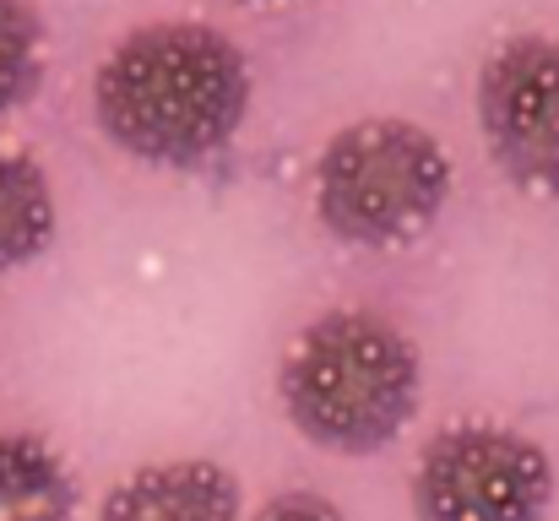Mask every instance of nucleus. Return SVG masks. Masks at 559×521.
Returning <instances> with one entry per match:
<instances>
[{
	"label": "nucleus",
	"instance_id": "1",
	"mask_svg": "<svg viewBox=\"0 0 559 521\" xmlns=\"http://www.w3.org/2000/svg\"><path fill=\"white\" fill-rule=\"evenodd\" d=\"M250 60L212 22H142L93 71V120L136 164L201 169L250 115Z\"/></svg>",
	"mask_w": 559,
	"mask_h": 521
},
{
	"label": "nucleus",
	"instance_id": "2",
	"mask_svg": "<svg viewBox=\"0 0 559 521\" xmlns=\"http://www.w3.org/2000/svg\"><path fill=\"white\" fill-rule=\"evenodd\" d=\"M424 364L413 338L374 310L316 316L277 364L283 418L332 457L385 451L418 413Z\"/></svg>",
	"mask_w": 559,
	"mask_h": 521
},
{
	"label": "nucleus",
	"instance_id": "3",
	"mask_svg": "<svg viewBox=\"0 0 559 521\" xmlns=\"http://www.w3.org/2000/svg\"><path fill=\"white\" fill-rule=\"evenodd\" d=\"M451 201V158L402 115L343 126L316 158V217L337 245L396 250L435 228Z\"/></svg>",
	"mask_w": 559,
	"mask_h": 521
},
{
	"label": "nucleus",
	"instance_id": "4",
	"mask_svg": "<svg viewBox=\"0 0 559 521\" xmlns=\"http://www.w3.org/2000/svg\"><path fill=\"white\" fill-rule=\"evenodd\" d=\"M555 500L549 451L489 418L445 424L413 467L418 521H544Z\"/></svg>",
	"mask_w": 559,
	"mask_h": 521
},
{
	"label": "nucleus",
	"instance_id": "5",
	"mask_svg": "<svg viewBox=\"0 0 559 521\" xmlns=\"http://www.w3.org/2000/svg\"><path fill=\"white\" fill-rule=\"evenodd\" d=\"M478 131L511 185L559 201V38L511 33L484 55Z\"/></svg>",
	"mask_w": 559,
	"mask_h": 521
},
{
	"label": "nucleus",
	"instance_id": "6",
	"mask_svg": "<svg viewBox=\"0 0 559 521\" xmlns=\"http://www.w3.org/2000/svg\"><path fill=\"white\" fill-rule=\"evenodd\" d=\"M239 478L223 462L169 457L126 473L104 495L98 521H239Z\"/></svg>",
	"mask_w": 559,
	"mask_h": 521
},
{
	"label": "nucleus",
	"instance_id": "7",
	"mask_svg": "<svg viewBox=\"0 0 559 521\" xmlns=\"http://www.w3.org/2000/svg\"><path fill=\"white\" fill-rule=\"evenodd\" d=\"M0 521H76V478L33 429L0 435Z\"/></svg>",
	"mask_w": 559,
	"mask_h": 521
},
{
	"label": "nucleus",
	"instance_id": "8",
	"mask_svg": "<svg viewBox=\"0 0 559 521\" xmlns=\"http://www.w3.org/2000/svg\"><path fill=\"white\" fill-rule=\"evenodd\" d=\"M55 245V190L44 164L0 137V277L33 267Z\"/></svg>",
	"mask_w": 559,
	"mask_h": 521
},
{
	"label": "nucleus",
	"instance_id": "9",
	"mask_svg": "<svg viewBox=\"0 0 559 521\" xmlns=\"http://www.w3.org/2000/svg\"><path fill=\"white\" fill-rule=\"evenodd\" d=\"M49 71V27L33 0H0V115L38 98Z\"/></svg>",
	"mask_w": 559,
	"mask_h": 521
},
{
	"label": "nucleus",
	"instance_id": "10",
	"mask_svg": "<svg viewBox=\"0 0 559 521\" xmlns=\"http://www.w3.org/2000/svg\"><path fill=\"white\" fill-rule=\"evenodd\" d=\"M250 521H348L326 495H310V489H288V495H272Z\"/></svg>",
	"mask_w": 559,
	"mask_h": 521
},
{
	"label": "nucleus",
	"instance_id": "11",
	"mask_svg": "<svg viewBox=\"0 0 559 521\" xmlns=\"http://www.w3.org/2000/svg\"><path fill=\"white\" fill-rule=\"evenodd\" d=\"M255 5H277V0H255Z\"/></svg>",
	"mask_w": 559,
	"mask_h": 521
}]
</instances>
